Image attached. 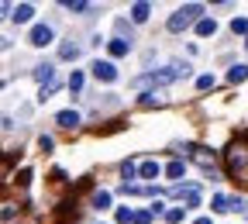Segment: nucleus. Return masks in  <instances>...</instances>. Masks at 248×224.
<instances>
[{
  "label": "nucleus",
  "instance_id": "obj_6",
  "mask_svg": "<svg viewBox=\"0 0 248 224\" xmlns=\"http://www.w3.org/2000/svg\"><path fill=\"white\" fill-rule=\"evenodd\" d=\"M138 104H141V107H162V104H169V97H166L162 90H148V93H141V97H138Z\"/></svg>",
  "mask_w": 248,
  "mask_h": 224
},
{
  "label": "nucleus",
  "instance_id": "obj_29",
  "mask_svg": "<svg viewBox=\"0 0 248 224\" xmlns=\"http://www.w3.org/2000/svg\"><path fill=\"white\" fill-rule=\"evenodd\" d=\"M38 145H42V152H52V145H55V142H52V138H45V135H42V138H38Z\"/></svg>",
  "mask_w": 248,
  "mask_h": 224
},
{
  "label": "nucleus",
  "instance_id": "obj_22",
  "mask_svg": "<svg viewBox=\"0 0 248 224\" xmlns=\"http://www.w3.org/2000/svg\"><path fill=\"white\" fill-rule=\"evenodd\" d=\"M183 214H186L183 207H169V210H166V221H169V224H179V221H183Z\"/></svg>",
  "mask_w": 248,
  "mask_h": 224
},
{
  "label": "nucleus",
  "instance_id": "obj_31",
  "mask_svg": "<svg viewBox=\"0 0 248 224\" xmlns=\"http://www.w3.org/2000/svg\"><path fill=\"white\" fill-rule=\"evenodd\" d=\"M7 14H14V7H7V4H0V21H7Z\"/></svg>",
  "mask_w": 248,
  "mask_h": 224
},
{
  "label": "nucleus",
  "instance_id": "obj_12",
  "mask_svg": "<svg viewBox=\"0 0 248 224\" xmlns=\"http://www.w3.org/2000/svg\"><path fill=\"white\" fill-rule=\"evenodd\" d=\"M79 55H83V48H79V45H73V42H66V45L59 48V59H66V62H76Z\"/></svg>",
  "mask_w": 248,
  "mask_h": 224
},
{
  "label": "nucleus",
  "instance_id": "obj_16",
  "mask_svg": "<svg viewBox=\"0 0 248 224\" xmlns=\"http://www.w3.org/2000/svg\"><path fill=\"white\" fill-rule=\"evenodd\" d=\"M93 207H97V210L110 207V193H107V190H97V193H93Z\"/></svg>",
  "mask_w": 248,
  "mask_h": 224
},
{
  "label": "nucleus",
  "instance_id": "obj_20",
  "mask_svg": "<svg viewBox=\"0 0 248 224\" xmlns=\"http://www.w3.org/2000/svg\"><path fill=\"white\" fill-rule=\"evenodd\" d=\"M114 217H117V224H135V210L131 207H121Z\"/></svg>",
  "mask_w": 248,
  "mask_h": 224
},
{
  "label": "nucleus",
  "instance_id": "obj_30",
  "mask_svg": "<svg viewBox=\"0 0 248 224\" xmlns=\"http://www.w3.org/2000/svg\"><path fill=\"white\" fill-rule=\"evenodd\" d=\"M14 214H17V207H4V210H0V217H4V221H11Z\"/></svg>",
  "mask_w": 248,
  "mask_h": 224
},
{
  "label": "nucleus",
  "instance_id": "obj_26",
  "mask_svg": "<svg viewBox=\"0 0 248 224\" xmlns=\"http://www.w3.org/2000/svg\"><path fill=\"white\" fill-rule=\"evenodd\" d=\"M55 90H59V80H55L52 86H42V93H38V100H48V97H52V93H55Z\"/></svg>",
  "mask_w": 248,
  "mask_h": 224
},
{
  "label": "nucleus",
  "instance_id": "obj_4",
  "mask_svg": "<svg viewBox=\"0 0 248 224\" xmlns=\"http://www.w3.org/2000/svg\"><path fill=\"white\" fill-rule=\"evenodd\" d=\"M52 38H55L52 24H35V28H31V35H28V42L35 45V48H45V45H52Z\"/></svg>",
  "mask_w": 248,
  "mask_h": 224
},
{
  "label": "nucleus",
  "instance_id": "obj_23",
  "mask_svg": "<svg viewBox=\"0 0 248 224\" xmlns=\"http://www.w3.org/2000/svg\"><path fill=\"white\" fill-rule=\"evenodd\" d=\"M69 90H73V93L83 90V73H73V76H69Z\"/></svg>",
  "mask_w": 248,
  "mask_h": 224
},
{
  "label": "nucleus",
  "instance_id": "obj_21",
  "mask_svg": "<svg viewBox=\"0 0 248 224\" xmlns=\"http://www.w3.org/2000/svg\"><path fill=\"white\" fill-rule=\"evenodd\" d=\"M231 31H234V35H245V38H248V17H234V21H231Z\"/></svg>",
  "mask_w": 248,
  "mask_h": 224
},
{
  "label": "nucleus",
  "instance_id": "obj_10",
  "mask_svg": "<svg viewBox=\"0 0 248 224\" xmlns=\"http://www.w3.org/2000/svg\"><path fill=\"white\" fill-rule=\"evenodd\" d=\"M31 14H35V7H31V4H17V7H14V14H11V21H14V24H28V21H31Z\"/></svg>",
  "mask_w": 248,
  "mask_h": 224
},
{
  "label": "nucleus",
  "instance_id": "obj_14",
  "mask_svg": "<svg viewBox=\"0 0 248 224\" xmlns=\"http://www.w3.org/2000/svg\"><path fill=\"white\" fill-rule=\"evenodd\" d=\"M214 31H217V21H214V17L197 21V35H203V38H207V35H214Z\"/></svg>",
  "mask_w": 248,
  "mask_h": 224
},
{
  "label": "nucleus",
  "instance_id": "obj_25",
  "mask_svg": "<svg viewBox=\"0 0 248 224\" xmlns=\"http://www.w3.org/2000/svg\"><path fill=\"white\" fill-rule=\"evenodd\" d=\"M210 207H214V210H224V207H228V197H224V193H217V197L210 200Z\"/></svg>",
  "mask_w": 248,
  "mask_h": 224
},
{
  "label": "nucleus",
  "instance_id": "obj_19",
  "mask_svg": "<svg viewBox=\"0 0 248 224\" xmlns=\"http://www.w3.org/2000/svg\"><path fill=\"white\" fill-rule=\"evenodd\" d=\"M121 176H124V183H131L138 176V166L135 162H121Z\"/></svg>",
  "mask_w": 248,
  "mask_h": 224
},
{
  "label": "nucleus",
  "instance_id": "obj_35",
  "mask_svg": "<svg viewBox=\"0 0 248 224\" xmlns=\"http://www.w3.org/2000/svg\"><path fill=\"white\" fill-rule=\"evenodd\" d=\"M245 48H248V38H245Z\"/></svg>",
  "mask_w": 248,
  "mask_h": 224
},
{
  "label": "nucleus",
  "instance_id": "obj_13",
  "mask_svg": "<svg viewBox=\"0 0 248 224\" xmlns=\"http://www.w3.org/2000/svg\"><path fill=\"white\" fill-rule=\"evenodd\" d=\"M66 11H73V14H90V11H97L93 4H83V0H66Z\"/></svg>",
  "mask_w": 248,
  "mask_h": 224
},
{
  "label": "nucleus",
  "instance_id": "obj_9",
  "mask_svg": "<svg viewBox=\"0 0 248 224\" xmlns=\"http://www.w3.org/2000/svg\"><path fill=\"white\" fill-rule=\"evenodd\" d=\"M152 14V4H145V0H138V4H131V21L135 24H145Z\"/></svg>",
  "mask_w": 248,
  "mask_h": 224
},
{
  "label": "nucleus",
  "instance_id": "obj_11",
  "mask_svg": "<svg viewBox=\"0 0 248 224\" xmlns=\"http://www.w3.org/2000/svg\"><path fill=\"white\" fill-rule=\"evenodd\" d=\"M107 48H110V55H117V59H121V55H128V52H131V38H114Z\"/></svg>",
  "mask_w": 248,
  "mask_h": 224
},
{
  "label": "nucleus",
  "instance_id": "obj_28",
  "mask_svg": "<svg viewBox=\"0 0 248 224\" xmlns=\"http://www.w3.org/2000/svg\"><path fill=\"white\" fill-rule=\"evenodd\" d=\"M197 86H200V90H210V86H214V76H200Z\"/></svg>",
  "mask_w": 248,
  "mask_h": 224
},
{
  "label": "nucleus",
  "instance_id": "obj_33",
  "mask_svg": "<svg viewBox=\"0 0 248 224\" xmlns=\"http://www.w3.org/2000/svg\"><path fill=\"white\" fill-rule=\"evenodd\" d=\"M193 224H214V221H210V217H197Z\"/></svg>",
  "mask_w": 248,
  "mask_h": 224
},
{
  "label": "nucleus",
  "instance_id": "obj_5",
  "mask_svg": "<svg viewBox=\"0 0 248 224\" xmlns=\"http://www.w3.org/2000/svg\"><path fill=\"white\" fill-rule=\"evenodd\" d=\"M90 73L97 76L100 83H114V80H117V66H114V62H104V59H97V62H93V66H90Z\"/></svg>",
  "mask_w": 248,
  "mask_h": 224
},
{
  "label": "nucleus",
  "instance_id": "obj_34",
  "mask_svg": "<svg viewBox=\"0 0 248 224\" xmlns=\"http://www.w3.org/2000/svg\"><path fill=\"white\" fill-rule=\"evenodd\" d=\"M0 48H7V42H4V38H0Z\"/></svg>",
  "mask_w": 248,
  "mask_h": 224
},
{
  "label": "nucleus",
  "instance_id": "obj_8",
  "mask_svg": "<svg viewBox=\"0 0 248 224\" xmlns=\"http://www.w3.org/2000/svg\"><path fill=\"white\" fill-rule=\"evenodd\" d=\"M55 124L66 128V131H73V128H79V114H76V111H59V114H55Z\"/></svg>",
  "mask_w": 248,
  "mask_h": 224
},
{
  "label": "nucleus",
  "instance_id": "obj_2",
  "mask_svg": "<svg viewBox=\"0 0 248 224\" xmlns=\"http://www.w3.org/2000/svg\"><path fill=\"white\" fill-rule=\"evenodd\" d=\"M197 21H203V4H186V7H179V11L166 21V31L179 35V31H186V28L197 24Z\"/></svg>",
  "mask_w": 248,
  "mask_h": 224
},
{
  "label": "nucleus",
  "instance_id": "obj_24",
  "mask_svg": "<svg viewBox=\"0 0 248 224\" xmlns=\"http://www.w3.org/2000/svg\"><path fill=\"white\" fill-rule=\"evenodd\" d=\"M152 210H135V224H152Z\"/></svg>",
  "mask_w": 248,
  "mask_h": 224
},
{
  "label": "nucleus",
  "instance_id": "obj_3",
  "mask_svg": "<svg viewBox=\"0 0 248 224\" xmlns=\"http://www.w3.org/2000/svg\"><path fill=\"white\" fill-rule=\"evenodd\" d=\"M186 152H190V159L197 166H203V169H210L214 173V162H217V155L207 148V145H186Z\"/></svg>",
  "mask_w": 248,
  "mask_h": 224
},
{
  "label": "nucleus",
  "instance_id": "obj_15",
  "mask_svg": "<svg viewBox=\"0 0 248 224\" xmlns=\"http://www.w3.org/2000/svg\"><path fill=\"white\" fill-rule=\"evenodd\" d=\"M138 176L141 179H155V176H159V162H141L138 166Z\"/></svg>",
  "mask_w": 248,
  "mask_h": 224
},
{
  "label": "nucleus",
  "instance_id": "obj_17",
  "mask_svg": "<svg viewBox=\"0 0 248 224\" xmlns=\"http://www.w3.org/2000/svg\"><path fill=\"white\" fill-rule=\"evenodd\" d=\"M183 173H186V162H179V159H176V162H169V166H166V176H169V179H179Z\"/></svg>",
  "mask_w": 248,
  "mask_h": 224
},
{
  "label": "nucleus",
  "instance_id": "obj_32",
  "mask_svg": "<svg viewBox=\"0 0 248 224\" xmlns=\"http://www.w3.org/2000/svg\"><path fill=\"white\" fill-rule=\"evenodd\" d=\"M7 166H11V162H7V159H0V176H4V173H7Z\"/></svg>",
  "mask_w": 248,
  "mask_h": 224
},
{
  "label": "nucleus",
  "instance_id": "obj_1",
  "mask_svg": "<svg viewBox=\"0 0 248 224\" xmlns=\"http://www.w3.org/2000/svg\"><path fill=\"white\" fill-rule=\"evenodd\" d=\"M224 169L234 183L248 186V138H234L224 148Z\"/></svg>",
  "mask_w": 248,
  "mask_h": 224
},
{
  "label": "nucleus",
  "instance_id": "obj_27",
  "mask_svg": "<svg viewBox=\"0 0 248 224\" xmlns=\"http://www.w3.org/2000/svg\"><path fill=\"white\" fill-rule=\"evenodd\" d=\"M228 207H231V210H245V200H241V197H228Z\"/></svg>",
  "mask_w": 248,
  "mask_h": 224
},
{
  "label": "nucleus",
  "instance_id": "obj_7",
  "mask_svg": "<svg viewBox=\"0 0 248 224\" xmlns=\"http://www.w3.org/2000/svg\"><path fill=\"white\" fill-rule=\"evenodd\" d=\"M31 76H35L42 86H52V83H55V66H52V62H42V66H35V73H31Z\"/></svg>",
  "mask_w": 248,
  "mask_h": 224
},
{
  "label": "nucleus",
  "instance_id": "obj_18",
  "mask_svg": "<svg viewBox=\"0 0 248 224\" xmlns=\"http://www.w3.org/2000/svg\"><path fill=\"white\" fill-rule=\"evenodd\" d=\"M228 80H231V83H245V80H248V66H231Z\"/></svg>",
  "mask_w": 248,
  "mask_h": 224
}]
</instances>
